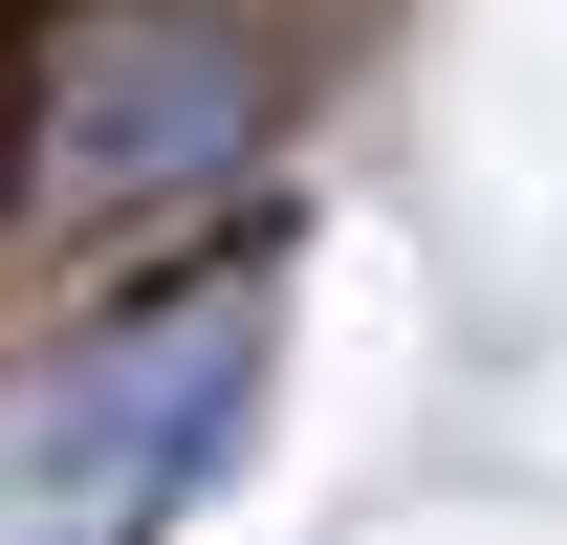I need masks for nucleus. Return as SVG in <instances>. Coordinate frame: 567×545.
<instances>
[{
  "mask_svg": "<svg viewBox=\"0 0 567 545\" xmlns=\"http://www.w3.org/2000/svg\"><path fill=\"white\" fill-rule=\"evenodd\" d=\"M240 393H262V284H197V306L110 328L66 393L22 414V480H44V502H175V480H218Z\"/></svg>",
  "mask_w": 567,
  "mask_h": 545,
  "instance_id": "f03ea898",
  "label": "nucleus"
},
{
  "mask_svg": "<svg viewBox=\"0 0 567 545\" xmlns=\"http://www.w3.org/2000/svg\"><path fill=\"white\" fill-rule=\"evenodd\" d=\"M240 153H262V22H218V0L66 22V66H44V175L66 197H197Z\"/></svg>",
  "mask_w": 567,
  "mask_h": 545,
  "instance_id": "f257e3e1",
  "label": "nucleus"
}]
</instances>
